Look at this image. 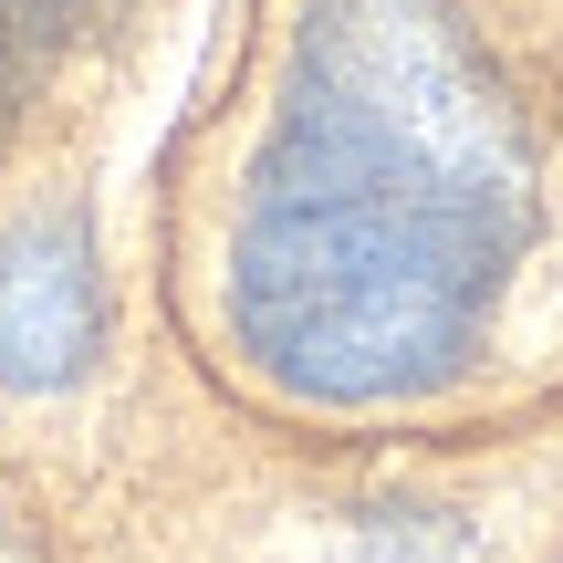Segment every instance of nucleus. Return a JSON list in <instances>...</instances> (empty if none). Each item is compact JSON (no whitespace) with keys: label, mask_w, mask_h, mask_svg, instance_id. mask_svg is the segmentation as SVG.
Instances as JSON below:
<instances>
[{"label":"nucleus","mask_w":563,"mask_h":563,"mask_svg":"<svg viewBox=\"0 0 563 563\" xmlns=\"http://www.w3.org/2000/svg\"><path fill=\"white\" fill-rule=\"evenodd\" d=\"M532 146L449 0H302L220 313L302 407H407L481 355L532 251Z\"/></svg>","instance_id":"f257e3e1"},{"label":"nucleus","mask_w":563,"mask_h":563,"mask_svg":"<svg viewBox=\"0 0 563 563\" xmlns=\"http://www.w3.org/2000/svg\"><path fill=\"white\" fill-rule=\"evenodd\" d=\"M104 344V272L74 199H42L0 230V397H63Z\"/></svg>","instance_id":"f03ea898"},{"label":"nucleus","mask_w":563,"mask_h":563,"mask_svg":"<svg viewBox=\"0 0 563 563\" xmlns=\"http://www.w3.org/2000/svg\"><path fill=\"white\" fill-rule=\"evenodd\" d=\"M84 0H0V125L32 104V84L63 63V42H74Z\"/></svg>","instance_id":"7ed1b4c3"}]
</instances>
